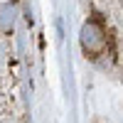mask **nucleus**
<instances>
[{"label": "nucleus", "mask_w": 123, "mask_h": 123, "mask_svg": "<svg viewBox=\"0 0 123 123\" xmlns=\"http://www.w3.org/2000/svg\"><path fill=\"white\" fill-rule=\"evenodd\" d=\"M0 59H3V47H0Z\"/></svg>", "instance_id": "7ed1b4c3"}, {"label": "nucleus", "mask_w": 123, "mask_h": 123, "mask_svg": "<svg viewBox=\"0 0 123 123\" xmlns=\"http://www.w3.org/2000/svg\"><path fill=\"white\" fill-rule=\"evenodd\" d=\"M12 22H15V7L12 5H3L0 7V30L3 32L12 30Z\"/></svg>", "instance_id": "f03ea898"}, {"label": "nucleus", "mask_w": 123, "mask_h": 123, "mask_svg": "<svg viewBox=\"0 0 123 123\" xmlns=\"http://www.w3.org/2000/svg\"><path fill=\"white\" fill-rule=\"evenodd\" d=\"M81 49H84V54L91 57V59H96L101 57L108 49V35H106V30L104 25H101V20H89V22H84V27H81Z\"/></svg>", "instance_id": "f257e3e1"}]
</instances>
